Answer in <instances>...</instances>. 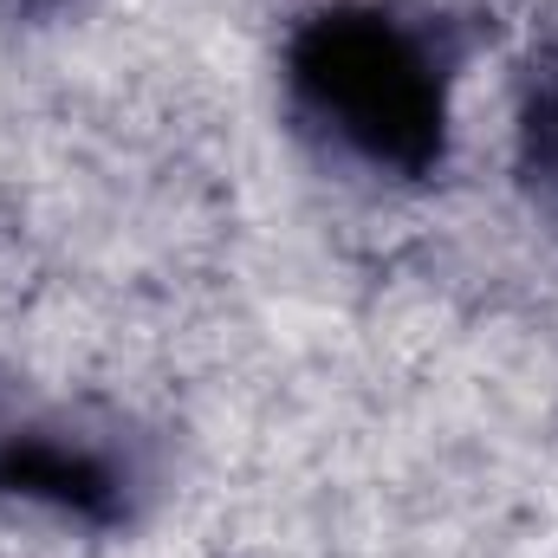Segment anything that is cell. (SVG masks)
Wrapping results in <instances>:
<instances>
[{"label":"cell","instance_id":"1","mask_svg":"<svg viewBox=\"0 0 558 558\" xmlns=\"http://www.w3.org/2000/svg\"><path fill=\"white\" fill-rule=\"evenodd\" d=\"M292 85L371 162L403 175L441 162V78L397 20L371 7L305 20V33L292 39Z\"/></svg>","mask_w":558,"mask_h":558},{"label":"cell","instance_id":"3","mask_svg":"<svg viewBox=\"0 0 558 558\" xmlns=\"http://www.w3.org/2000/svg\"><path fill=\"white\" fill-rule=\"evenodd\" d=\"M520 162H526V182L558 208V46L533 59V78H526V105H520Z\"/></svg>","mask_w":558,"mask_h":558},{"label":"cell","instance_id":"2","mask_svg":"<svg viewBox=\"0 0 558 558\" xmlns=\"http://www.w3.org/2000/svg\"><path fill=\"white\" fill-rule=\"evenodd\" d=\"M0 494H33L65 513H85V520H118V507H124L118 474L98 454L46 441V435H13L0 448Z\"/></svg>","mask_w":558,"mask_h":558}]
</instances>
